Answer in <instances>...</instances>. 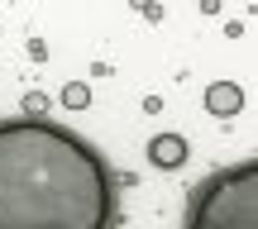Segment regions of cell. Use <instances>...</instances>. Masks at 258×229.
<instances>
[{"mask_svg":"<svg viewBox=\"0 0 258 229\" xmlns=\"http://www.w3.org/2000/svg\"><path fill=\"white\" fill-rule=\"evenodd\" d=\"M101 153L48 119L0 124V229H110Z\"/></svg>","mask_w":258,"mask_h":229,"instance_id":"6da1fadb","label":"cell"},{"mask_svg":"<svg viewBox=\"0 0 258 229\" xmlns=\"http://www.w3.org/2000/svg\"><path fill=\"white\" fill-rule=\"evenodd\" d=\"M191 229H258V163L215 172L191 205Z\"/></svg>","mask_w":258,"mask_h":229,"instance_id":"7a4b0ae2","label":"cell"},{"mask_svg":"<svg viewBox=\"0 0 258 229\" xmlns=\"http://www.w3.org/2000/svg\"><path fill=\"white\" fill-rule=\"evenodd\" d=\"M206 110L220 115V119H234L244 110V91L234 82H211V86H206Z\"/></svg>","mask_w":258,"mask_h":229,"instance_id":"3957f363","label":"cell"},{"mask_svg":"<svg viewBox=\"0 0 258 229\" xmlns=\"http://www.w3.org/2000/svg\"><path fill=\"white\" fill-rule=\"evenodd\" d=\"M148 158H153V167H182L186 163V138L182 134H158L148 143Z\"/></svg>","mask_w":258,"mask_h":229,"instance_id":"277c9868","label":"cell"},{"mask_svg":"<svg viewBox=\"0 0 258 229\" xmlns=\"http://www.w3.org/2000/svg\"><path fill=\"white\" fill-rule=\"evenodd\" d=\"M62 101H67V105H72V110H77V105H86V101H91V91L72 82V86H67V91H62Z\"/></svg>","mask_w":258,"mask_h":229,"instance_id":"5b68a950","label":"cell"}]
</instances>
